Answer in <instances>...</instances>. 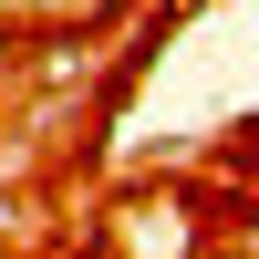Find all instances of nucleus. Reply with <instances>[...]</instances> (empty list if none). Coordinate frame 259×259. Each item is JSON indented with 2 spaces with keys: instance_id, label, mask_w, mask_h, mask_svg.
Here are the masks:
<instances>
[]
</instances>
